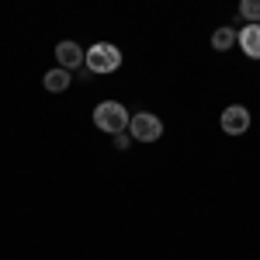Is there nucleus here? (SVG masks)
<instances>
[{"instance_id": "obj_3", "label": "nucleus", "mask_w": 260, "mask_h": 260, "mask_svg": "<svg viewBox=\"0 0 260 260\" xmlns=\"http://www.w3.org/2000/svg\"><path fill=\"white\" fill-rule=\"evenodd\" d=\"M128 136L136 142H156L163 136V121L156 115H149V111H139V115L128 118Z\"/></svg>"}, {"instance_id": "obj_8", "label": "nucleus", "mask_w": 260, "mask_h": 260, "mask_svg": "<svg viewBox=\"0 0 260 260\" xmlns=\"http://www.w3.org/2000/svg\"><path fill=\"white\" fill-rule=\"evenodd\" d=\"M233 42H236V31H233V28H219V31L212 35V49H219V52H225V49H229Z\"/></svg>"}, {"instance_id": "obj_4", "label": "nucleus", "mask_w": 260, "mask_h": 260, "mask_svg": "<svg viewBox=\"0 0 260 260\" xmlns=\"http://www.w3.org/2000/svg\"><path fill=\"white\" fill-rule=\"evenodd\" d=\"M219 125L225 136H243V132H250V111L243 104H229L219 115Z\"/></svg>"}, {"instance_id": "obj_10", "label": "nucleus", "mask_w": 260, "mask_h": 260, "mask_svg": "<svg viewBox=\"0 0 260 260\" xmlns=\"http://www.w3.org/2000/svg\"><path fill=\"white\" fill-rule=\"evenodd\" d=\"M128 139H132V136H125V132H118V136H115V146H118V149H125V146H128Z\"/></svg>"}, {"instance_id": "obj_9", "label": "nucleus", "mask_w": 260, "mask_h": 260, "mask_svg": "<svg viewBox=\"0 0 260 260\" xmlns=\"http://www.w3.org/2000/svg\"><path fill=\"white\" fill-rule=\"evenodd\" d=\"M240 18L257 24L260 21V0H240Z\"/></svg>"}, {"instance_id": "obj_2", "label": "nucleus", "mask_w": 260, "mask_h": 260, "mask_svg": "<svg viewBox=\"0 0 260 260\" xmlns=\"http://www.w3.org/2000/svg\"><path fill=\"white\" fill-rule=\"evenodd\" d=\"M128 111H125V104L118 101H101L98 108H94V125H98L101 132H108V136H118L128 128Z\"/></svg>"}, {"instance_id": "obj_7", "label": "nucleus", "mask_w": 260, "mask_h": 260, "mask_svg": "<svg viewBox=\"0 0 260 260\" xmlns=\"http://www.w3.org/2000/svg\"><path fill=\"white\" fill-rule=\"evenodd\" d=\"M45 90H52V94H62V90H66V87H70V70H49V73H45Z\"/></svg>"}, {"instance_id": "obj_5", "label": "nucleus", "mask_w": 260, "mask_h": 260, "mask_svg": "<svg viewBox=\"0 0 260 260\" xmlns=\"http://www.w3.org/2000/svg\"><path fill=\"white\" fill-rule=\"evenodd\" d=\"M83 52H87V49H80L77 42H70V39L56 45V59H59L62 70H77V66H83Z\"/></svg>"}, {"instance_id": "obj_1", "label": "nucleus", "mask_w": 260, "mask_h": 260, "mask_svg": "<svg viewBox=\"0 0 260 260\" xmlns=\"http://www.w3.org/2000/svg\"><path fill=\"white\" fill-rule=\"evenodd\" d=\"M83 66H87V73H115L121 66V49L111 42H94L83 52Z\"/></svg>"}, {"instance_id": "obj_6", "label": "nucleus", "mask_w": 260, "mask_h": 260, "mask_svg": "<svg viewBox=\"0 0 260 260\" xmlns=\"http://www.w3.org/2000/svg\"><path fill=\"white\" fill-rule=\"evenodd\" d=\"M236 42H240V49L250 59H260V24H246L240 35H236Z\"/></svg>"}]
</instances>
